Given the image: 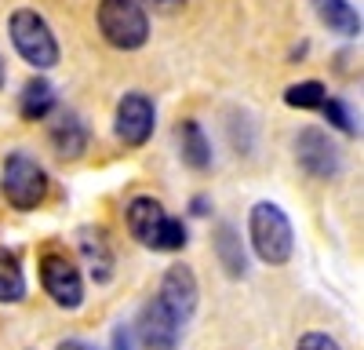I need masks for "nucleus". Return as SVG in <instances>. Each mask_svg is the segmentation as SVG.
Masks as SVG:
<instances>
[{"label": "nucleus", "instance_id": "nucleus-25", "mask_svg": "<svg viewBox=\"0 0 364 350\" xmlns=\"http://www.w3.org/2000/svg\"><path fill=\"white\" fill-rule=\"evenodd\" d=\"M0 88H4V63H0Z\"/></svg>", "mask_w": 364, "mask_h": 350}, {"label": "nucleus", "instance_id": "nucleus-13", "mask_svg": "<svg viewBox=\"0 0 364 350\" xmlns=\"http://www.w3.org/2000/svg\"><path fill=\"white\" fill-rule=\"evenodd\" d=\"M211 248H215L223 270L230 277H245L248 274V255H245V245H240V233L230 226V223H219L215 233H211Z\"/></svg>", "mask_w": 364, "mask_h": 350}, {"label": "nucleus", "instance_id": "nucleus-14", "mask_svg": "<svg viewBox=\"0 0 364 350\" xmlns=\"http://www.w3.org/2000/svg\"><path fill=\"white\" fill-rule=\"evenodd\" d=\"M178 135V154L193 171H208L211 168V139L204 135V128L197 121H178L175 128Z\"/></svg>", "mask_w": 364, "mask_h": 350}, {"label": "nucleus", "instance_id": "nucleus-16", "mask_svg": "<svg viewBox=\"0 0 364 350\" xmlns=\"http://www.w3.org/2000/svg\"><path fill=\"white\" fill-rule=\"evenodd\" d=\"M55 84L44 80V77H33V80H26L22 88V95H18V110L26 121H44V117L55 110Z\"/></svg>", "mask_w": 364, "mask_h": 350}, {"label": "nucleus", "instance_id": "nucleus-18", "mask_svg": "<svg viewBox=\"0 0 364 350\" xmlns=\"http://www.w3.org/2000/svg\"><path fill=\"white\" fill-rule=\"evenodd\" d=\"M324 99H328V92H324L321 80H299V84H291L284 92V102L291 110H321Z\"/></svg>", "mask_w": 364, "mask_h": 350}, {"label": "nucleus", "instance_id": "nucleus-11", "mask_svg": "<svg viewBox=\"0 0 364 350\" xmlns=\"http://www.w3.org/2000/svg\"><path fill=\"white\" fill-rule=\"evenodd\" d=\"M139 343L142 350H175L178 346V321L161 307V299H149L139 314Z\"/></svg>", "mask_w": 364, "mask_h": 350}, {"label": "nucleus", "instance_id": "nucleus-17", "mask_svg": "<svg viewBox=\"0 0 364 350\" xmlns=\"http://www.w3.org/2000/svg\"><path fill=\"white\" fill-rule=\"evenodd\" d=\"M22 299H26L22 259L11 248H0V303H22Z\"/></svg>", "mask_w": 364, "mask_h": 350}, {"label": "nucleus", "instance_id": "nucleus-15", "mask_svg": "<svg viewBox=\"0 0 364 350\" xmlns=\"http://www.w3.org/2000/svg\"><path fill=\"white\" fill-rule=\"evenodd\" d=\"M314 11L328 29H336L343 37H360V11L346 0H314Z\"/></svg>", "mask_w": 364, "mask_h": 350}, {"label": "nucleus", "instance_id": "nucleus-10", "mask_svg": "<svg viewBox=\"0 0 364 350\" xmlns=\"http://www.w3.org/2000/svg\"><path fill=\"white\" fill-rule=\"evenodd\" d=\"M51 121H48V142H51V150H55V157L58 161H77L84 150H87V128H84V121L73 113V110H51L48 113Z\"/></svg>", "mask_w": 364, "mask_h": 350}, {"label": "nucleus", "instance_id": "nucleus-9", "mask_svg": "<svg viewBox=\"0 0 364 350\" xmlns=\"http://www.w3.org/2000/svg\"><path fill=\"white\" fill-rule=\"evenodd\" d=\"M154 124H157V110L142 92H128L124 99L117 102V113H113V132L124 146H142L149 135H154Z\"/></svg>", "mask_w": 364, "mask_h": 350}, {"label": "nucleus", "instance_id": "nucleus-4", "mask_svg": "<svg viewBox=\"0 0 364 350\" xmlns=\"http://www.w3.org/2000/svg\"><path fill=\"white\" fill-rule=\"evenodd\" d=\"M0 193H4V201L11 208L33 212L48 197V171L29 154H8L4 171H0Z\"/></svg>", "mask_w": 364, "mask_h": 350}, {"label": "nucleus", "instance_id": "nucleus-6", "mask_svg": "<svg viewBox=\"0 0 364 350\" xmlns=\"http://www.w3.org/2000/svg\"><path fill=\"white\" fill-rule=\"evenodd\" d=\"M41 285L48 296L63 307V310H77L84 303V277H80V267L63 255V252H48L41 259Z\"/></svg>", "mask_w": 364, "mask_h": 350}, {"label": "nucleus", "instance_id": "nucleus-19", "mask_svg": "<svg viewBox=\"0 0 364 350\" xmlns=\"http://www.w3.org/2000/svg\"><path fill=\"white\" fill-rule=\"evenodd\" d=\"M321 110H324V117H328V124L331 128H339V132H346V135H353V117H350V110L339 102V99H324L321 102Z\"/></svg>", "mask_w": 364, "mask_h": 350}, {"label": "nucleus", "instance_id": "nucleus-3", "mask_svg": "<svg viewBox=\"0 0 364 350\" xmlns=\"http://www.w3.org/2000/svg\"><path fill=\"white\" fill-rule=\"evenodd\" d=\"M8 33L15 51L26 58L33 70H51L58 66V41L51 33V26L44 22V15H37L33 8H18L8 18Z\"/></svg>", "mask_w": 364, "mask_h": 350}, {"label": "nucleus", "instance_id": "nucleus-21", "mask_svg": "<svg viewBox=\"0 0 364 350\" xmlns=\"http://www.w3.org/2000/svg\"><path fill=\"white\" fill-rule=\"evenodd\" d=\"M142 8H149V11H157V15H175L186 0H139Z\"/></svg>", "mask_w": 364, "mask_h": 350}, {"label": "nucleus", "instance_id": "nucleus-2", "mask_svg": "<svg viewBox=\"0 0 364 350\" xmlns=\"http://www.w3.org/2000/svg\"><path fill=\"white\" fill-rule=\"evenodd\" d=\"M248 230H252V248L266 267H284L295 255V230L281 204H273V201L252 204Z\"/></svg>", "mask_w": 364, "mask_h": 350}, {"label": "nucleus", "instance_id": "nucleus-23", "mask_svg": "<svg viewBox=\"0 0 364 350\" xmlns=\"http://www.w3.org/2000/svg\"><path fill=\"white\" fill-rule=\"evenodd\" d=\"M55 350H91V346H87L84 339H66V343H58Z\"/></svg>", "mask_w": 364, "mask_h": 350}, {"label": "nucleus", "instance_id": "nucleus-8", "mask_svg": "<svg viewBox=\"0 0 364 350\" xmlns=\"http://www.w3.org/2000/svg\"><path fill=\"white\" fill-rule=\"evenodd\" d=\"M161 307L178 321V325H186V321L197 314V303H200V288H197V274L193 267L186 262H171L161 277Z\"/></svg>", "mask_w": 364, "mask_h": 350}, {"label": "nucleus", "instance_id": "nucleus-12", "mask_svg": "<svg viewBox=\"0 0 364 350\" xmlns=\"http://www.w3.org/2000/svg\"><path fill=\"white\" fill-rule=\"evenodd\" d=\"M77 252L84 255L87 262V274L95 277V285H106L113 277V267H117V259H113V248L106 241V233L95 230V226H80L77 230Z\"/></svg>", "mask_w": 364, "mask_h": 350}, {"label": "nucleus", "instance_id": "nucleus-24", "mask_svg": "<svg viewBox=\"0 0 364 350\" xmlns=\"http://www.w3.org/2000/svg\"><path fill=\"white\" fill-rule=\"evenodd\" d=\"M190 212H193V216H208L211 208H208V201H204V197H197V201L190 204Z\"/></svg>", "mask_w": 364, "mask_h": 350}, {"label": "nucleus", "instance_id": "nucleus-5", "mask_svg": "<svg viewBox=\"0 0 364 350\" xmlns=\"http://www.w3.org/2000/svg\"><path fill=\"white\" fill-rule=\"evenodd\" d=\"M102 37L120 51H139L149 41V15L139 0H102L99 4Z\"/></svg>", "mask_w": 364, "mask_h": 350}, {"label": "nucleus", "instance_id": "nucleus-20", "mask_svg": "<svg viewBox=\"0 0 364 350\" xmlns=\"http://www.w3.org/2000/svg\"><path fill=\"white\" fill-rule=\"evenodd\" d=\"M295 350H343V346L331 339L328 332H306V336H299Z\"/></svg>", "mask_w": 364, "mask_h": 350}, {"label": "nucleus", "instance_id": "nucleus-22", "mask_svg": "<svg viewBox=\"0 0 364 350\" xmlns=\"http://www.w3.org/2000/svg\"><path fill=\"white\" fill-rule=\"evenodd\" d=\"M113 350H132V332L124 325L113 329Z\"/></svg>", "mask_w": 364, "mask_h": 350}, {"label": "nucleus", "instance_id": "nucleus-7", "mask_svg": "<svg viewBox=\"0 0 364 350\" xmlns=\"http://www.w3.org/2000/svg\"><path fill=\"white\" fill-rule=\"evenodd\" d=\"M295 161L306 175H314V179H336L339 168H343L339 146L331 142L328 132H321V128H302L295 135Z\"/></svg>", "mask_w": 364, "mask_h": 350}, {"label": "nucleus", "instance_id": "nucleus-1", "mask_svg": "<svg viewBox=\"0 0 364 350\" xmlns=\"http://www.w3.org/2000/svg\"><path fill=\"white\" fill-rule=\"evenodd\" d=\"M128 230H132V238L142 248H154V252H178V248H186V241H190L186 226H182L178 219H171L164 212V204L157 197H149V193L132 197V204H128Z\"/></svg>", "mask_w": 364, "mask_h": 350}]
</instances>
